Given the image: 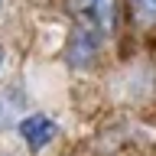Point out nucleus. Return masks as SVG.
I'll return each instance as SVG.
<instances>
[{"label": "nucleus", "mask_w": 156, "mask_h": 156, "mask_svg": "<svg viewBox=\"0 0 156 156\" xmlns=\"http://www.w3.org/2000/svg\"><path fill=\"white\" fill-rule=\"evenodd\" d=\"M72 10L78 13V23H88L101 36H107L117 23V3L114 0H75Z\"/></svg>", "instance_id": "1"}, {"label": "nucleus", "mask_w": 156, "mask_h": 156, "mask_svg": "<svg viewBox=\"0 0 156 156\" xmlns=\"http://www.w3.org/2000/svg\"><path fill=\"white\" fill-rule=\"evenodd\" d=\"M101 39H104V36H101V33H94L88 23H75L72 39H68V65H75V68L91 65V62H94V55H98Z\"/></svg>", "instance_id": "2"}, {"label": "nucleus", "mask_w": 156, "mask_h": 156, "mask_svg": "<svg viewBox=\"0 0 156 156\" xmlns=\"http://www.w3.org/2000/svg\"><path fill=\"white\" fill-rule=\"evenodd\" d=\"M20 136L26 140L29 150H42V146L55 136V124H52L46 114H29V117L20 120Z\"/></svg>", "instance_id": "3"}, {"label": "nucleus", "mask_w": 156, "mask_h": 156, "mask_svg": "<svg viewBox=\"0 0 156 156\" xmlns=\"http://www.w3.org/2000/svg\"><path fill=\"white\" fill-rule=\"evenodd\" d=\"M130 13L143 29L156 26V0H130Z\"/></svg>", "instance_id": "4"}, {"label": "nucleus", "mask_w": 156, "mask_h": 156, "mask_svg": "<svg viewBox=\"0 0 156 156\" xmlns=\"http://www.w3.org/2000/svg\"><path fill=\"white\" fill-rule=\"evenodd\" d=\"M0 65H3V46H0Z\"/></svg>", "instance_id": "5"}, {"label": "nucleus", "mask_w": 156, "mask_h": 156, "mask_svg": "<svg viewBox=\"0 0 156 156\" xmlns=\"http://www.w3.org/2000/svg\"><path fill=\"white\" fill-rule=\"evenodd\" d=\"M0 156H7V153H0Z\"/></svg>", "instance_id": "6"}, {"label": "nucleus", "mask_w": 156, "mask_h": 156, "mask_svg": "<svg viewBox=\"0 0 156 156\" xmlns=\"http://www.w3.org/2000/svg\"><path fill=\"white\" fill-rule=\"evenodd\" d=\"M0 3H3V0H0Z\"/></svg>", "instance_id": "7"}]
</instances>
